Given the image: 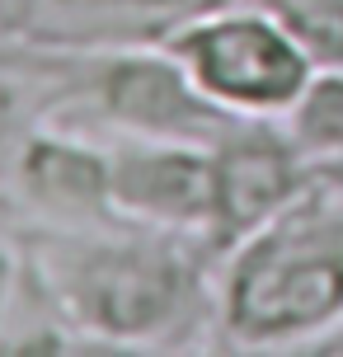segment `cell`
I'll list each match as a JSON object with an SVG mask.
<instances>
[{"instance_id": "cell-3", "label": "cell", "mask_w": 343, "mask_h": 357, "mask_svg": "<svg viewBox=\"0 0 343 357\" xmlns=\"http://www.w3.org/2000/svg\"><path fill=\"white\" fill-rule=\"evenodd\" d=\"M165 52L179 56L193 85L235 118L282 123L301 99V89L310 85V75L320 71L306 47L254 0L188 19L165 43Z\"/></svg>"}, {"instance_id": "cell-8", "label": "cell", "mask_w": 343, "mask_h": 357, "mask_svg": "<svg viewBox=\"0 0 343 357\" xmlns=\"http://www.w3.org/2000/svg\"><path fill=\"white\" fill-rule=\"evenodd\" d=\"M10 188L47 226H109V221H123L113 212L109 146L80 142V137L56 132V127H38L24 142L15 169H10Z\"/></svg>"}, {"instance_id": "cell-12", "label": "cell", "mask_w": 343, "mask_h": 357, "mask_svg": "<svg viewBox=\"0 0 343 357\" xmlns=\"http://www.w3.org/2000/svg\"><path fill=\"white\" fill-rule=\"evenodd\" d=\"M306 353H343V324H339V329H329L320 343H310Z\"/></svg>"}, {"instance_id": "cell-7", "label": "cell", "mask_w": 343, "mask_h": 357, "mask_svg": "<svg viewBox=\"0 0 343 357\" xmlns=\"http://www.w3.org/2000/svg\"><path fill=\"white\" fill-rule=\"evenodd\" d=\"M113 212L132 226L174 235H202L212 226V146L155 142V137H113L109 142Z\"/></svg>"}, {"instance_id": "cell-4", "label": "cell", "mask_w": 343, "mask_h": 357, "mask_svg": "<svg viewBox=\"0 0 343 357\" xmlns=\"http://www.w3.org/2000/svg\"><path fill=\"white\" fill-rule=\"evenodd\" d=\"M80 56L75 104H90L94 118L118 137H155V142L217 146L240 118L212 104L179 56L165 47H113Z\"/></svg>"}, {"instance_id": "cell-6", "label": "cell", "mask_w": 343, "mask_h": 357, "mask_svg": "<svg viewBox=\"0 0 343 357\" xmlns=\"http://www.w3.org/2000/svg\"><path fill=\"white\" fill-rule=\"evenodd\" d=\"M240 0H5L0 33L47 52L165 47L188 19Z\"/></svg>"}, {"instance_id": "cell-11", "label": "cell", "mask_w": 343, "mask_h": 357, "mask_svg": "<svg viewBox=\"0 0 343 357\" xmlns=\"http://www.w3.org/2000/svg\"><path fill=\"white\" fill-rule=\"evenodd\" d=\"M19 287H24V254L0 240V329H5V320L19 301Z\"/></svg>"}, {"instance_id": "cell-5", "label": "cell", "mask_w": 343, "mask_h": 357, "mask_svg": "<svg viewBox=\"0 0 343 357\" xmlns=\"http://www.w3.org/2000/svg\"><path fill=\"white\" fill-rule=\"evenodd\" d=\"M212 226L207 250L226 259L235 245H245L254 231L287 212L296 197L320 178V165L291 142L277 118H240V123L212 146Z\"/></svg>"}, {"instance_id": "cell-9", "label": "cell", "mask_w": 343, "mask_h": 357, "mask_svg": "<svg viewBox=\"0 0 343 357\" xmlns=\"http://www.w3.org/2000/svg\"><path fill=\"white\" fill-rule=\"evenodd\" d=\"M282 127L320 169L343 165V66H325L310 75V85L301 89Z\"/></svg>"}, {"instance_id": "cell-2", "label": "cell", "mask_w": 343, "mask_h": 357, "mask_svg": "<svg viewBox=\"0 0 343 357\" xmlns=\"http://www.w3.org/2000/svg\"><path fill=\"white\" fill-rule=\"evenodd\" d=\"M343 324V188L310 183L221 259L217 334L231 348H310Z\"/></svg>"}, {"instance_id": "cell-1", "label": "cell", "mask_w": 343, "mask_h": 357, "mask_svg": "<svg viewBox=\"0 0 343 357\" xmlns=\"http://www.w3.org/2000/svg\"><path fill=\"white\" fill-rule=\"evenodd\" d=\"M24 278L61 320L109 353L183 348L217 329V282L202 235L132 221L47 226L24 235Z\"/></svg>"}, {"instance_id": "cell-10", "label": "cell", "mask_w": 343, "mask_h": 357, "mask_svg": "<svg viewBox=\"0 0 343 357\" xmlns=\"http://www.w3.org/2000/svg\"><path fill=\"white\" fill-rule=\"evenodd\" d=\"M254 5H264L320 71L343 66V0H254Z\"/></svg>"}]
</instances>
